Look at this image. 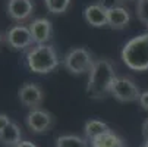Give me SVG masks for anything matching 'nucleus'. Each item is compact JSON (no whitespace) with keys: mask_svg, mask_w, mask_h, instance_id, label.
Returning a JSON list of instances; mask_svg holds the SVG:
<instances>
[{"mask_svg":"<svg viewBox=\"0 0 148 147\" xmlns=\"http://www.w3.org/2000/svg\"><path fill=\"white\" fill-rule=\"evenodd\" d=\"M142 137H144L145 141H148V118L142 124Z\"/></svg>","mask_w":148,"mask_h":147,"instance_id":"4be33fe9","label":"nucleus"},{"mask_svg":"<svg viewBox=\"0 0 148 147\" xmlns=\"http://www.w3.org/2000/svg\"><path fill=\"white\" fill-rule=\"evenodd\" d=\"M110 94L117 101L132 103V101H139L142 91L129 77H116V79L112 84Z\"/></svg>","mask_w":148,"mask_h":147,"instance_id":"39448f33","label":"nucleus"},{"mask_svg":"<svg viewBox=\"0 0 148 147\" xmlns=\"http://www.w3.org/2000/svg\"><path fill=\"white\" fill-rule=\"evenodd\" d=\"M29 31L35 44H47L53 35V25L47 18H37L29 24Z\"/></svg>","mask_w":148,"mask_h":147,"instance_id":"1a4fd4ad","label":"nucleus"},{"mask_svg":"<svg viewBox=\"0 0 148 147\" xmlns=\"http://www.w3.org/2000/svg\"><path fill=\"white\" fill-rule=\"evenodd\" d=\"M90 143H91V147H126L123 138L119 137L113 131L104 133V134L92 138Z\"/></svg>","mask_w":148,"mask_h":147,"instance_id":"4468645a","label":"nucleus"},{"mask_svg":"<svg viewBox=\"0 0 148 147\" xmlns=\"http://www.w3.org/2000/svg\"><path fill=\"white\" fill-rule=\"evenodd\" d=\"M122 60L132 71H148V31L131 38L123 46Z\"/></svg>","mask_w":148,"mask_h":147,"instance_id":"7ed1b4c3","label":"nucleus"},{"mask_svg":"<svg viewBox=\"0 0 148 147\" xmlns=\"http://www.w3.org/2000/svg\"><path fill=\"white\" fill-rule=\"evenodd\" d=\"M25 124L31 133L34 134H43V133H47L54 124V118L53 115L46 110V109H34V110H29L25 116Z\"/></svg>","mask_w":148,"mask_h":147,"instance_id":"0eeeda50","label":"nucleus"},{"mask_svg":"<svg viewBox=\"0 0 148 147\" xmlns=\"http://www.w3.org/2000/svg\"><path fill=\"white\" fill-rule=\"evenodd\" d=\"M10 122H12V121L9 119V116H8L6 113H0V133H2Z\"/></svg>","mask_w":148,"mask_h":147,"instance_id":"412c9836","label":"nucleus"},{"mask_svg":"<svg viewBox=\"0 0 148 147\" xmlns=\"http://www.w3.org/2000/svg\"><path fill=\"white\" fill-rule=\"evenodd\" d=\"M129 21H131L129 10L123 6L107 10V25L112 30H123L125 27H128Z\"/></svg>","mask_w":148,"mask_h":147,"instance_id":"f8f14e48","label":"nucleus"},{"mask_svg":"<svg viewBox=\"0 0 148 147\" xmlns=\"http://www.w3.org/2000/svg\"><path fill=\"white\" fill-rule=\"evenodd\" d=\"M116 79V72L112 62L107 59H98L94 62L91 71L88 72L87 94L91 99H104L110 94L112 84Z\"/></svg>","mask_w":148,"mask_h":147,"instance_id":"f257e3e1","label":"nucleus"},{"mask_svg":"<svg viewBox=\"0 0 148 147\" xmlns=\"http://www.w3.org/2000/svg\"><path fill=\"white\" fill-rule=\"evenodd\" d=\"M16 147H37V144H34L32 141H21Z\"/></svg>","mask_w":148,"mask_h":147,"instance_id":"5701e85b","label":"nucleus"},{"mask_svg":"<svg viewBox=\"0 0 148 147\" xmlns=\"http://www.w3.org/2000/svg\"><path fill=\"white\" fill-rule=\"evenodd\" d=\"M94 62L95 60L92 59L91 53L85 47H75L66 53L65 59H63V65L71 74L79 75V74L90 72Z\"/></svg>","mask_w":148,"mask_h":147,"instance_id":"20e7f679","label":"nucleus"},{"mask_svg":"<svg viewBox=\"0 0 148 147\" xmlns=\"http://www.w3.org/2000/svg\"><path fill=\"white\" fill-rule=\"evenodd\" d=\"M25 62L31 72L46 75L59 66V56L51 44H35L27 52Z\"/></svg>","mask_w":148,"mask_h":147,"instance_id":"f03ea898","label":"nucleus"},{"mask_svg":"<svg viewBox=\"0 0 148 147\" xmlns=\"http://www.w3.org/2000/svg\"><path fill=\"white\" fill-rule=\"evenodd\" d=\"M139 104L142 106L144 110L148 112V90L142 91V94H141V97H139Z\"/></svg>","mask_w":148,"mask_h":147,"instance_id":"aec40b11","label":"nucleus"},{"mask_svg":"<svg viewBox=\"0 0 148 147\" xmlns=\"http://www.w3.org/2000/svg\"><path fill=\"white\" fill-rule=\"evenodd\" d=\"M109 131H112L109 125L103 121H98V119L88 121L85 124V127H84V134H85L88 141H91L92 138H95V137H98L104 133H109Z\"/></svg>","mask_w":148,"mask_h":147,"instance_id":"2eb2a0df","label":"nucleus"},{"mask_svg":"<svg viewBox=\"0 0 148 147\" xmlns=\"http://www.w3.org/2000/svg\"><path fill=\"white\" fill-rule=\"evenodd\" d=\"M141 147H148V141H145V143H144V144H142Z\"/></svg>","mask_w":148,"mask_h":147,"instance_id":"b1692460","label":"nucleus"},{"mask_svg":"<svg viewBox=\"0 0 148 147\" xmlns=\"http://www.w3.org/2000/svg\"><path fill=\"white\" fill-rule=\"evenodd\" d=\"M56 147H88V141L79 135L65 134L56 138Z\"/></svg>","mask_w":148,"mask_h":147,"instance_id":"dca6fc26","label":"nucleus"},{"mask_svg":"<svg viewBox=\"0 0 148 147\" xmlns=\"http://www.w3.org/2000/svg\"><path fill=\"white\" fill-rule=\"evenodd\" d=\"M135 10H136V16L141 21V24H144L148 28V0H138Z\"/></svg>","mask_w":148,"mask_h":147,"instance_id":"a211bd4d","label":"nucleus"},{"mask_svg":"<svg viewBox=\"0 0 148 147\" xmlns=\"http://www.w3.org/2000/svg\"><path fill=\"white\" fill-rule=\"evenodd\" d=\"M44 5L50 13L60 15L66 12L71 6V0H44Z\"/></svg>","mask_w":148,"mask_h":147,"instance_id":"f3484780","label":"nucleus"},{"mask_svg":"<svg viewBox=\"0 0 148 147\" xmlns=\"http://www.w3.org/2000/svg\"><path fill=\"white\" fill-rule=\"evenodd\" d=\"M22 140V131L19 125L15 122H10L8 127L0 133V144L5 147H16Z\"/></svg>","mask_w":148,"mask_h":147,"instance_id":"ddd939ff","label":"nucleus"},{"mask_svg":"<svg viewBox=\"0 0 148 147\" xmlns=\"http://www.w3.org/2000/svg\"><path fill=\"white\" fill-rule=\"evenodd\" d=\"M34 12L32 0H9L8 2V16L15 22H24Z\"/></svg>","mask_w":148,"mask_h":147,"instance_id":"9d476101","label":"nucleus"},{"mask_svg":"<svg viewBox=\"0 0 148 147\" xmlns=\"http://www.w3.org/2000/svg\"><path fill=\"white\" fill-rule=\"evenodd\" d=\"M123 2L125 0H98V5L107 12V10H112V9H116V8H120L123 6Z\"/></svg>","mask_w":148,"mask_h":147,"instance_id":"6ab92c4d","label":"nucleus"},{"mask_svg":"<svg viewBox=\"0 0 148 147\" xmlns=\"http://www.w3.org/2000/svg\"><path fill=\"white\" fill-rule=\"evenodd\" d=\"M2 37H3V35H2V32H0V44H2Z\"/></svg>","mask_w":148,"mask_h":147,"instance_id":"393cba45","label":"nucleus"},{"mask_svg":"<svg viewBox=\"0 0 148 147\" xmlns=\"http://www.w3.org/2000/svg\"><path fill=\"white\" fill-rule=\"evenodd\" d=\"M18 97H19V101L29 110L38 109L41 106V103L44 101L43 90H41L38 84H34V82H25L24 86H21L18 91Z\"/></svg>","mask_w":148,"mask_h":147,"instance_id":"6e6552de","label":"nucleus"},{"mask_svg":"<svg viewBox=\"0 0 148 147\" xmlns=\"http://www.w3.org/2000/svg\"><path fill=\"white\" fill-rule=\"evenodd\" d=\"M5 41L13 50H29L34 43L29 27H25L22 24L10 27L5 34Z\"/></svg>","mask_w":148,"mask_h":147,"instance_id":"423d86ee","label":"nucleus"},{"mask_svg":"<svg viewBox=\"0 0 148 147\" xmlns=\"http://www.w3.org/2000/svg\"><path fill=\"white\" fill-rule=\"evenodd\" d=\"M84 19L87 21V24L95 28H101L107 25V12H106L98 3L88 5L84 9Z\"/></svg>","mask_w":148,"mask_h":147,"instance_id":"9b49d317","label":"nucleus"}]
</instances>
